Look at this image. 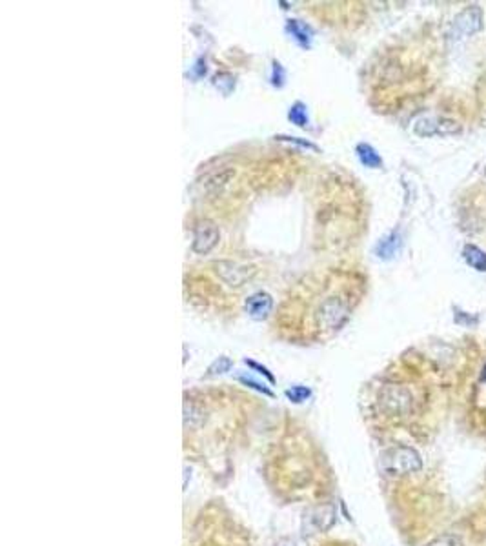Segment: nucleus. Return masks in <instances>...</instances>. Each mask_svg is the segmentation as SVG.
I'll list each match as a JSON object with an SVG mask.
<instances>
[{
    "label": "nucleus",
    "mask_w": 486,
    "mask_h": 546,
    "mask_svg": "<svg viewBox=\"0 0 486 546\" xmlns=\"http://www.w3.org/2000/svg\"><path fill=\"white\" fill-rule=\"evenodd\" d=\"M366 199L357 180L339 170L322 173L312 193L313 246L341 253L366 230Z\"/></svg>",
    "instance_id": "4"
},
{
    "label": "nucleus",
    "mask_w": 486,
    "mask_h": 546,
    "mask_svg": "<svg viewBox=\"0 0 486 546\" xmlns=\"http://www.w3.org/2000/svg\"><path fill=\"white\" fill-rule=\"evenodd\" d=\"M424 546H463V541L454 533H446V536H439L436 539H431Z\"/></svg>",
    "instance_id": "11"
},
{
    "label": "nucleus",
    "mask_w": 486,
    "mask_h": 546,
    "mask_svg": "<svg viewBox=\"0 0 486 546\" xmlns=\"http://www.w3.org/2000/svg\"><path fill=\"white\" fill-rule=\"evenodd\" d=\"M335 519H337V510L331 503H326V505H319L315 508L308 510L306 515H304V533L312 536V533L326 532L334 526Z\"/></svg>",
    "instance_id": "7"
},
{
    "label": "nucleus",
    "mask_w": 486,
    "mask_h": 546,
    "mask_svg": "<svg viewBox=\"0 0 486 546\" xmlns=\"http://www.w3.org/2000/svg\"><path fill=\"white\" fill-rule=\"evenodd\" d=\"M286 395H288L292 401H295V403H301V401H304L308 395H310V390H306V388H303V386H295V388L286 391Z\"/></svg>",
    "instance_id": "13"
},
{
    "label": "nucleus",
    "mask_w": 486,
    "mask_h": 546,
    "mask_svg": "<svg viewBox=\"0 0 486 546\" xmlns=\"http://www.w3.org/2000/svg\"><path fill=\"white\" fill-rule=\"evenodd\" d=\"M229 366H231V363H229V359L222 357V359H220V361H217V363L213 364V366H211V373H222V372H226V370H228Z\"/></svg>",
    "instance_id": "14"
},
{
    "label": "nucleus",
    "mask_w": 486,
    "mask_h": 546,
    "mask_svg": "<svg viewBox=\"0 0 486 546\" xmlns=\"http://www.w3.org/2000/svg\"><path fill=\"white\" fill-rule=\"evenodd\" d=\"M483 381H486V366H485V370H483Z\"/></svg>",
    "instance_id": "16"
},
{
    "label": "nucleus",
    "mask_w": 486,
    "mask_h": 546,
    "mask_svg": "<svg viewBox=\"0 0 486 546\" xmlns=\"http://www.w3.org/2000/svg\"><path fill=\"white\" fill-rule=\"evenodd\" d=\"M279 546H297L294 541H283L279 543Z\"/></svg>",
    "instance_id": "15"
},
{
    "label": "nucleus",
    "mask_w": 486,
    "mask_h": 546,
    "mask_svg": "<svg viewBox=\"0 0 486 546\" xmlns=\"http://www.w3.org/2000/svg\"><path fill=\"white\" fill-rule=\"evenodd\" d=\"M217 240H219V230H217V226L208 217L195 224L193 252L199 253V255H208L217 246Z\"/></svg>",
    "instance_id": "8"
},
{
    "label": "nucleus",
    "mask_w": 486,
    "mask_h": 546,
    "mask_svg": "<svg viewBox=\"0 0 486 546\" xmlns=\"http://www.w3.org/2000/svg\"><path fill=\"white\" fill-rule=\"evenodd\" d=\"M270 275V266L261 255L238 252L190 268L184 273V295L202 313H241Z\"/></svg>",
    "instance_id": "3"
},
{
    "label": "nucleus",
    "mask_w": 486,
    "mask_h": 546,
    "mask_svg": "<svg viewBox=\"0 0 486 546\" xmlns=\"http://www.w3.org/2000/svg\"><path fill=\"white\" fill-rule=\"evenodd\" d=\"M368 280L353 262H335L299 277L273 312V328L295 343L324 340L343 330L366 295Z\"/></svg>",
    "instance_id": "1"
},
{
    "label": "nucleus",
    "mask_w": 486,
    "mask_h": 546,
    "mask_svg": "<svg viewBox=\"0 0 486 546\" xmlns=\"http://www.w3.org/2000/svg\"><path fill=\"white\" fill-rule=\"evenodd\" d=\"M464 259H466L468 264L476 268V270L486 271V255L481 250H477L476 246H466V250H464Z\"/></svg>",
    "instance_id": "10"
},
{
    "label": "nucleus",
    "mask_w": 486,
    "mask_h": 546,
    "mask_svg": "<svg viewBox=\"0 0 486 546\" xmlns=\"http://www.w3.org/2000/svg\"><path fill=\"white\" fill-rule=\"evenodd\" d=\"M413 394L401 382H386L377 391V408L386 417H406L413 410Z\"/></svg>",
    "instance_id": "5"
},
{
    "label": "nucleus",
    "mask_w": 486,
    "mask_h": 546,
    "mask_svg": "<svg viewBox=\"0 0 486 546\" xmlns=\"http://www.w3.org/2000/svg\"><path fill=\"white\" fill-rule=\"evenodd\" d=\"M383 470L390 475H408L422 468L421 455L408 446H397L383 455Z\"/></svg>",
    "instance_id": "6"
},
{
    "label": "nucleus",
    "mask_w": 486,
    "mask_h": 546,
    "mask_svg": "<svg viewBox=\"0 0 486 546\" xmlns=\"http://www.w3.org/2000/svg\"><path fill=\"white\" fill-rule=\"evenodd\" d=\"M361 148H362V150H364V152H366V155H362V153H361V159H362V162H364V164H368V166H379V164H381V159H379V155H377V153L373 152L372 148H370V146H361Z\"/></svg>",
    "instance_id": "12"
},
{
    "label": "nucleus",
    "mask_w": 486,
    "mask_h": 546,
    "mask_svg": "<svg viewBox=\"0 0 486 546\" xmlns=\"http://www.w3.org/2000/svg\"><path fill=\"white\" fill-rule=\"evenodd\" d=\"M415 131L422 137H434V135H454L459 131V124L452 119L437 117V119H424L415 126Z\"/></svg>",
    "instance_id": "9"
},
{
    "label": "nucleus",
    "mask_w": 486,
    "mask_h": 546,
    "mask_svg": "<svg viewBox=\"0 0 486 546\" xmlns=\"http://www.w3.org/2000/svg\"><path fill=\"white\" fill-rule=\"evenodd\" d=\"M301 173V157L295 152L228 153L202 166L197 189L204 208L217 215L244 208L259 193L290 184Z\"/></svg>",
    "instance_id": "2"
}]
</instances>
